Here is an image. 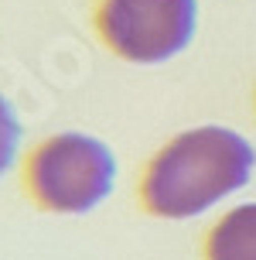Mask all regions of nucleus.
<instances>
[{
	"mask_svg": "<svg viewBox=\"0 0 256 260\" xmlns=\"http://www.w3.org/2000/svg\"><path fill=\"white\" fill-rule=\"evenodd\" d=\"M17 144H21V127H17V117L7 106V100L0 96V175L11 168L14 154H17Z\"/></svg>",
	"mask_w": 256,
	"mask_h": 260,
	"instance_id": "5",
	"label": "nucleus"
},
{
	"mask_svg": "<svg viewBox=\"0 0 256 260\" xmlns=\"http://www.w3.org/2000/svg\"><path fill=\"white\" fill-rule=\"evenodd\" d=\"M253 161L256 154L249 141L236 130H188L154 157L143 182V199L157 216L188 219L243 188L253 175Z\"/></svg>",
	"mask_w": 256,
	"mask_h": 260,
	"instance_id": "1",
	"label": "nucleus"
},
{
	"mask_svg": "<svg viewBox=\"0 0 256 260\" xmlns=\"http://www.w3.org/2000/svg\"><path fill=\"white\" fill-rule=\"evenodd\" d=\"M116 178L113 151L86 134H58L31 157L34 195L55 212H89Z\"/></svg>",
	"mask_w": 256,
	"mask_h": 260,
	"instance_id": "2",
	"label": "nucleus"
},
{
	"mask_svg": "<svg viewBox=\"0 0 256 260\" xmlns=\"http://www.w3.org/2000/svg\"><path fill=\"white\" fill-rule=\"evenodd\" d=\"M208 260H256V202L239 206L212 230Z\"/></svg>",
	"mask_w": 256,
	"mask_h": 260,
	"instance_id": "4",
	"label": "nucleus"
},
{
	"mask_svg": "<svg viewBox=\"0 0 256 260\" xmlns=\"http://www.w3.org/2000/svg\"><path fill=\"white\" fill-rule=\"evenodd\" d=\"M195 0H102L99 27L116 55L130 62H164L195 35Z\"/></svg>",
	"mask_w": 256,
	"mask_h": 260,
	"instance_id": "3",
	"label": "nucleus"
}]
</instances>
